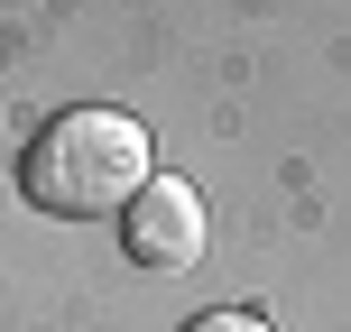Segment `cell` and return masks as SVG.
Listing matches in <instances>:
<instances>
[{"instance_id":"obj_3","label":"cell","mask_w":351,"mask_h":332,"mask_svg":"<svg viewBox=\"0 0 351 332\" xmlns=\"http://www.w3.org/2000/svg\"><path fill=\"white\" fill-rule=\"evenodd\" d=\"M185 332H268L259 314H241V305H213V314H194Z\"/></svg>"},{"instance_id":"obj_2","label":"cell","mask_w":351,"mask_h":332,"mask_svg":"<svg viewBox=\"0 0 351 332\" xmlns=\"http://www.w3.org/2000/svg\"><path fill=\"white\" fill-rule=\"evenodd\" d=\"M204 240H213V222H204V194H194L185 175H148L139 203L121 212V249L139 268H158V277H185V268L204 259Z\"/></svg>"},{"instance_id":"obj_1","label":"cell","mask_w":351,"mask_h":332,"mask_svg":"<svg viewBox=\"0 0 351 332\" xmlns=\"http://www.w3.org/2000/svg\"><path fill=\"white\" fill-rule=\"evenodd\" d=\"M19 185H28L37 212H65V222H102V212H130L148 185V129L130 111H56L47 129L19 157Z\"/></svg>"}]
</instances>
